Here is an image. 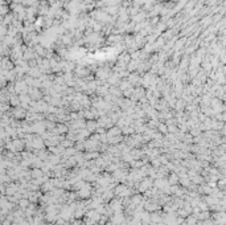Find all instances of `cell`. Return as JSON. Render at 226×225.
<instances>
[{
  "label": "cell",
  "mask_w": 226,
  "mask_h": 225,
  "mask_svg": "<svg viewBox=\"0 0 226 225\" xmlns=\"http://www.w3.org/2000/svg\"><path fill=\"white\" fill-rule=\"evenodd\" d=\"M12 144H13L15 151H21L23 148H24V142H23V140L16 139V140H13V142H12Z\"/></svg>",
  "instance_id": "1"
},
{
  "label": "cell",
  "mask_w": 226,
  "mask_h": 225,
  "mask_svg": "<svg viewBox=\"0 0 226 225\" xmlns=\"http://www.w3.org/2000/svg\"><path fill=\"white\" fill-rule=\"evenodd\" d=\"M177 181H180V178L177 175L172 173L171 176H168V183H169V185H176Z\"/></svg>",
  "instance_id": "4"
},
{
  "label": "cell",
  "mask_w": 226,
  "mask_h": 225,
  "mask_svg": "<svg viewBox=\"0 0 226 225\" xmlns=\"http://www.w3.org/2000/svg\"><path fill=\"white\" fill-rule=\"evenodd\" d=\"M30 176L33 179H39L42 176V170L41 168H33V170L30 171Z\"/></svg>",
  "instance_id": "2"
},
{
  "label": "cell",
  "mask_w": 226,
  "mask_h": 225,
  "mask_svg": "<svg viewBox=\"0 0 226 225\" xmlns=\"http://www.w3.org/2000/svg\"><path fill=\"white\" fill-rule=\"evenodd\" d=\"M19 205L21 207V209H24V211H25V209H27L28 207L30 205V200H29V199L23 197L21 200H19Z\"/></svg>",
  "instance_id": "3"
},
{
  "label": "cell",
  "mask_w": 226,
  "mask_h": 225,
  "mask_svg": "<svg viewBox=\"0 0 226 225\" xmlns=\"http://www.w3.org/2000/svg\"><path fill=\"white\" fill-rule=\"evenodd\" d=\"M32 147L33 148H37V150H41L44 147V142L41 139H34L33 143H32Z\"/></svg>",
  "instance_id": "5"
}]
</instances>
